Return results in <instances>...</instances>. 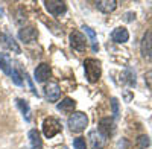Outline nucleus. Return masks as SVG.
<instances>
[{
	"mask_svg": "<svg viewBox=\"0 0 152 149\" xmlns=\"http://www.w3.org/2000/svg\"><path fill=\"white\" fill-rule=\"evenodd\" d=\"M17 105H18V108H20V111L23 113V116H24V119H26L28 122L31 120V108H29V105H28V102L26 101H23V99H17Z\"/></svg>",
	"mask_w": 152,
	"mask_h": 149,
	"instance_id": "nucleus-17",
	"label": "nucleus"
},
{
	"mask_svg": "<svg viewBox=\"0 0 152 149\" xmlns=\"http://www.w3.org/2000/svg\"><path fill=\"white\" fill-rule=\"evenodd\" d=\"M44 93H46V99L49 102H56L61 96V90H59L58 84H55V82H50L49 85H46Z\"/></svg>",
	"mask_w": 152,
	"mask_h": 149,
	"instance_id": "nucleus-9",
	"label": "nucleus"
},
{
	"mask_svg": "<svg viewBox=\"0 0 152 149\" xmlns=\"http://www.w3.org/2000/svg\"><path fill=\"white\" fill-rule=\"evenodd\" d=\"M75 107H76V102L73 101V99H70V97H66L64 101H61V102L56 105V108H58L59 111H62V113H73Z\"/></svg>",
	"mask_w": 152,
	"mask_h": 149,
	"instance_id": "nucleus-14",
	"label": "nucleus"
},
{
	"mask_svg": "<svg viewBox=\"0 0 152 149\" xmlns=\"http://www.w3.org/2000/svg\"><path fill=\"white\" fill-rule=\"evenodd\" d=\"M61 123L55 119V117H46L43 122V132L47 139H52L55 137L56 134L61 132Z\"/></svg>",
	"mask_w": 152,
	"mask_h": 149,
	"instance_id": "nucleus-3",
	"label": "nucleus"
},
{
	"mask_svg": "<svg viewBox=\"0 0 152 149\" xmlns=\"http://www.w3.org/2000/svg\"><path fill=\"white\" fill-rule=\"evenodd\" d=\"M85 37L78 32V31H73L70 34V46L75 49V50H78V52H84L85 50V47H87V43H85Z\"/></svg>",
	"mask_w": 152,
	"mask_h": 149,
	"instance_id": "nucleus-5",
	"label": "nucleus"
},
{
	"mask_svg": "<svg viewBox=\"0 0 152 149\" xmlns=\"http://www.w3.org/2000/svg\"><path fill=\"white\" fill-rule=\"evenodd\" d=\"M116 6H117V2H114V0H100V2H96V8L99 11L105 12V14L113 12L116 9Z\"/></svg>",
	"mask_w": 152,
	"mask_h": 149,
	"instance_id": "nucleus-13",
	"label": "nucleus"
},
{
	"mask_svg": "<svg viewBox=\"0 0 152 149\" xmlns=\"http://www.w3.org/2000/svg\"><path fill=\"white\" fill-rule=\"evenodd\" d=\"M84 72H85V78L88 82H97L100 78V73H102V69H100V63L94 58H87L84 61Z\"/></svg>",
	"mask_w": 152,
	"mask_h": 149,
	"instance_id": "nucleus-1",
	"label": "nucleus"
},
{
	"mask_svg": "<svg viewBox=\"0 0 152 149\" xmlns=\"http://www.w3.org/2000/svg\"><path fill=\"white\" fill-rule=\"evenodd\" d=\"M34 74H35V81L37 82H46L50 76H52V70H50V67L46 63H43V64H40L35 69Z\"/></svg>",
	"mask_w": 152,
	"mask_h": 149,
	"instance_id": "nucleus-8",
	"label": "nucleus"
},
{
	"mask_svg": "<svg viewBox=\"0 0 152 149\" xmlns=\"http://www.w3.org/2000/svg\"><path fill=\"white\" fill-rule=\"evenodd\" d=\"M37 37H38V31L32 26L29 28H23L18 31V38L23 41V43H26V44H31L37 40Z\"/></svg>",
	"mask_w": 152,
	"mask_h": 149,
	"instance_id": "nucleus-7",
	"label": "nucleus"
},
{
	"mask_svg": "<svg viewBox=\"0 0 152 149\" xmlns=\"http://www.w3.org/2000/svg\"><path fill=\"white\" fill-rule=\"evenodd\" d=\"M111 40L116 43H126L129 40V34L125 28H116L111 32Z\"/></svg>",
	"mask_w": 152,
	"mask_h": 149,
	"instance_id": "nucleus-12",
	"label": "nucleus"
},
{
	"mask_svg": "<svg viewBox=\"0 0 152 149\" xmlns=\"http://www.w3.org/2000/svg\"><path fill=\"white\" fill-rule=\"evenodd\" d=\"M82 29L85 31V34L88 35V38H90V41H91V46H93V50L96 52L97 50V44H96V34H94V31L91 29V28H88V26H85V24H84V26H82Z\"/></svg>",
	"mask_w": 152,
	"mask_h": 149,
	"instance_id": "nucleus-18",
	"label": "nucleus"
},
{
	"mask_svg": "<svg viewBox=\"0 0 152 149\" xmlns=\"http://www.w3.org/2000/svg\"><path fill=\"white\" fill-rule=\"evenodd\" d=\"M140 50H142V56L152 63V32L148 31L145 35H143V40H142V44H140Z\"/></svg>",
	"mask_w": 152,
	"mask_h": 149,
	"instance_id": "nucleus-4",
	"label": "nucleus"
},
{
	"mask_svg": "<svg viewBox=\"0 0 152 149\" xmlns=\"http://www.w3.org/2000/svg\"><path fill=\"white\" fill-rule=\"evenodd\" d=\"M137 145L140 148H148L151 145V140H149L148 135H140V137L137 139Z\"/></svg>",
	"mask_w": 152,
	"mask_h": 149,
	"instance_id": "nucleus-20",
	"label": "nucleus"
},
{
	"mask_svg": "<svg viewBox=\"0 0 152 149\" xmlns=\"http://www.w3.org/2000/svg\"><path fill=\"white\" fill-rule=\"evenodd\" d=\"M29 140H31L32 149H41L43 148V140L40 137V132H38L37 129H31L29 131Z\"/></svg>",
	"mask_w": 152,
	"mask_h": 149,
	"instance_id": "nucleus-15",
	"label": "nucleus"
},
{
	"mask_svg": "<svg viewBox=\"0 0 152 149\" xmlns=\"http://www.w3.org/2000/svg\"><path fill=\"white\" fill-rule=\"evenodd\" d=\"M46 8L52 15H61L67 11V5L64 2H59V0H47Z\"/></svg>",
	"mask_w": 152,
	"mask_h": 149,
	"instance_id": "nucleus-6",
	"label": "nucleus"
},
{
	"mask_svg": "<svg viewBox=\"0 0 152 149\" xmlns=\"http://www.w3.org/2000/svg\"><path fill=\"white\" fill-rule=\"evenodd\" d=\"M99 132L104 135V137H110L114 132V122L110 117H104L99 122Z\"/></svg>",
	"mask_w": 152,
	"mask_h": 149,
	"instance_id": "nucleus-11",
	"label": "nucleus"
},
{
	"mask_svg": "<svg viewBox=\"0 0 152 149\" xmlns=\"http://www.w3.org/2000/svg\"><path fill=\"white\" fill-rule=\"evenodd\" d=\"M111 107H113V114H114V117H117V116H119V102H117L116 97L111 99Z\"/></svg>",
	"mask_w": 152,
	"mask_h": 149,
	"instance_id": "nucleus-21",
	"label": "nucleus"
},
{
	"mask_svg": "<svg viewBox=\"0 0 152 149\" xmlns=\"http://www.w3.org/2000/svg\"><path fill=\"white\" fill-rule=\"evenodd\" d=\"M0 18H2V11H0Z\"/></svg>",
	"mask_w": 152,
	"mask_h": 149,
	"instance_id": "nucleus-24",
	"label": "nucleus"
},
{
	"mask_svg": "<svg viewBox=\"0 0 152 149\" xmlns=\"http://www.w3.org/2000/svg\"><path fill=\"white\" fill-rule=\"evenodd\" d=\"M73 146L75 149H87V145H85V139L84 137H78L73 140Z\"/></svg>",
	"mask_w": 152,
	"mask_h": 149,
	"instance_id": "nucleus-19",
	"label": "nucleus"
},
{
	"mask_svg": "<svg viewBox=\"0 0 152 149\" xmlns=\"http://www.w3.org/2000/svg\"><path fill=\"white\" fill-rule=\"evenodd\" d=\"M0 69H2L3 73H6V74H9V76H11L12 67H11V58H9V55L0 53Z\"/></svg>",
	"mask_w": 152,
	"mask_h": 149,
	"instance_id": "nucleus-16",
	"label": "nucleus"
},
{
	"mask_svg": "<svg viewBox=\"0 0 152 149\" xmlns=\"http://www.w3.org/2000/svg\"><path fill=\"white\" fill-rule=\"evenodd\" d=\"M88 139H90V145L93 149H102L107 142V137H104L99 131H91L88 134Z\"/></svg>",
	"mask_w": 152,
	"mask_h": 149,
	"instance_id": "nucleus-10",
	"label": "nucleus"
},
{
	"mask_svg": "<svg viewBox=\"0 0 152 149\" xmlns=\"http://www.w3.org/2000/svg\"><path fill=\"white\" fill-rule=\"evenodd\" d=\"M11 78H12V81H14V84H17V85H21V84H23V81L20 79V74H18V72H17V70H14V69H12Z\"/></svg>",
	"mask_w": 152,
	"mask_h": 149,
	"instance_id": "nucleus-22",
	"label": "nucleus"
},
{
	"mask_svg": "<svg viewBox=\"0 0 152 149\" xmlns=\"http://www.w3.org/2000/svg\"><path fill=\"white\" fill-rule=\"evenodd\" d=\"M69 128L72 132H81L85 129V126L88 125V119L84 113H81V111H76V113H73L70 117H69Z\"/></svg>",
	"mask_w": 152,
	"mask_h": 149,
	"instance_id": "nucleus-2",
	"label": "nucleus"
},
{
	"mask_svg": "<svg viewBox=\"0 0 152 149\" xmlns=\"http://www.w3.org/2000/svg\"><path fill=\"white\" fill-rule=\"evenodd\" d=\"M145 82H146V85L149 87V88L152 90V69H151L149 72H146V74H145Z\"/></svg>",
	"mask_w": 152,
	"mask_h": 149,
	"instance_id": "nucleus-23",
	"label": "nucleus"
}]
</instances>
